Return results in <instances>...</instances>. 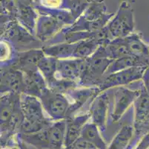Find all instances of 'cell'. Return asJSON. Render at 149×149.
Returning <instances> with one entry per match:
<instances>
[{
  "label": "cell",
  "instance_id": "8",
  "mask_svg": "<svg viewBox=\"0 0 149 149\" xmlns=\"http://www.w3.org/2000/svg\"><path fill=\"white\" fill-rule=\"evenodd\" d=\"M64 25L63 23L51 15L41 14L36 22L35 31L36 37L42 42H46L59 33Z\"/></svg>",
  "mask_w": 149,
  "mask_h": 149
},
{
  "label": "cell",
  "instance_id": "13",
  "mask_svg": "<svg viewBox=\"0 0 149 149\" xmlns=\"http://www.w3.org/2000/svg\"><path fill=\"white\" fill-rule=\"evenodd\" d=\"M24 77L25 84L24 94L40 98L44 90L48 87L45 79L39 69L24 72Z\"/></svg>",
  "mask_w": 149,
  "mask_h": 149
},
{
  "label": "cell",
  "instance_id": "9",
  "mask_svg": "<svg viewBox=\"0 0 149 149\" xmlns=\"http://www.w3.org/2000/svg\"><path fill=\"white\" fill-rule=\"evenodd\" d=\"M109 94L106 91L100 93L93 98L90 104L89 114L92 122L98 127H105L106 125L109 109Z\"/></svg>",
  "mask_w": 149,
  "mask_h": 149
},
{
  "label": "cell",
  "instance_id": "12",
  "mask_svg": "<svg viewBox=\"0 0 149 149\" xmlns=\"http://www.w3.org/2000/svg\"><path fill=\"white\" fill-rule=\"evenodd\" d=\"M45 56L42 49H30L22 52L17 56L12 66L24 72L38 69V64Z\"/></svg>",
  "mask_w": 149,
  "mask_h": 149
},
{
  "label": "cell",
  "instance_id": "30",
  "mask_svg": "<svg viewBox=\"0 0 149 149\" xmlns=\"http://www.w3.org/2000/svg\"><path fill=\"white\" fill-rule=\"evenodd\" d=\"M148 48H149V45H148Z\"/></svg>",
  "mask_w": 149,
  "mask_h": 149
},
{
  "label": "cell",
  "instance_id": "10",
  "mask_svg": "<svg viewBox=\"0 0 149 149\" xmlns=\"http://www.w3.org/2000/svg\"><path fill=\"white\" fill-rule=\"evenodd\" d=\"M85 60L74 58L73 60H58L56 77L59 79L72 81L78 84L83 71Z\"/></svg>",
  "mask_w": 149,
  "mask_h": 149
},
{
  "label": "cell",
  "instance_id": "21",
  "mask_svg": "<svg viewBox=\"0 0 149 149\" xmlns=\"http://www.w3.org/2000/svg\"><path fill=\"white\" fill-rule=\"evenodd\" d=\"M66 121L60 120L47 128L48 142L51 145L59 147L62 145L66 136Z\"/></svg>",
  "mask_w": 149,
  "mask_h": 149
},
{
  "label": "cell",
  "instance_id": "4",
  "mask_svg": "<svg viewBox=\"0 0 149 149\" xmlns=\"http://www.w3.org/2000/svg\"><path fill=\"white\" fill-rule=\"evenodd\" d=\"M113 60L90 57L85 60L83 71L78 84L82 87H99Z\"/></svg>",
  "mask_w": 149,
  "mask_h": 149
},
{
  "label": "cell",
  "instance_id": "27",
  "mask_svg": "<svg viewBox=\"0 0 149 149\" xmlns=\"http://www.w3.org/2000/svg\"><path fill=\"white\" fill-rule=\"evenodd\" d=\"M76 149H98L97 146L87 139H84L82 136L77 139L74 143Z\"/></svg>",
  "mask_w": 149,
  "mask_h": 149
},
{
  "label": "cell",
  "instance_id": "19",
  "mask_svg": "<svg viewBox=\"0 0 149 149\" xmlns=\"http://www.w3.org/2000/svg\"><path fill=\"white\" fill-rule=\"evenodd\" d=\"M128 46L130 55L136 57L149 58L148 45L146 44L138 33H132L125 37Z\"/></svg>",
  "mask_w": 149,
  "mask_h": 149
},
{
  "label": "cell",
  "instance_id": "16",
  "mask_svg": "<svg viewBox=\"0 0 149 149\" xmlns=\"http://www.w3.org/2000/svg\"><path fill=\"white\" fill-rule=\"evenodd\" d=\"M91 118L90 114L85 113L68 118L66 121V142L68 144H74L81 136L82 128L88 120Z\"/></svg>",
  "mask_w": 149,
  "mask_h": 149
},
{
  "label": "cell",
  "instance_id": "23",
  "mask_svg": "<svg viewBox=\"0 0 149 149\" xmlns=\"http://www.w3.org/2000/svg\"><path fill=\"white\" fill-rule=\"evenodd\" d=\"M81 136L95 145L98 149H104L105 144L99 132L98 126L94 123H86L82 128Z\"/></svg>",
  "mask_w": 149,
  "mask_h": 149
},
{
  "label": "cell",
  "instance_id": "1",
  "mask_svg": "<svg viewBox=\"0 0 149 149\" xmlns=\"http://www.w3.org/2000/svg\"><path fill=\"white\" fill-rule=\"evenodd\" d=\"M32 95L21 94V108L23 120L19 128L25 133H33L50 126L48 119L45 117L40 99Z\"/></svg>",
  "mask_w": 149,
  "mask_h": 149
},
{
  "label": "cell",
  "instance_id": "29",
  "mask_svg": "<svg viewBox=\"0 0 149 149\" xmlns=\"http://www.w3.org/2000/svg\"><path fill=\"white\" fill-rule=\"evenodd\" d=\"M88 1H90V2H103L104 0H88Z\"/></svg>",
  "mask_w": 149,
  "mask_h": 149
},
{
  "label": "cell",
  "instance_id": "17",
  "mask_svg": "<svg viewBox=\"0 0 149 149\" xmlns=\"http://www.w3.org/2000/svg\"><path fill=\"white\" fill-rule=\"evenodd\" d=\"M77 46V43L63 42V43L45 46L44 48H42V50L46 56L54 57L58 60H63L74 57Z\"/></svg>",
  "mask_w": 149,
  "mask_h": 149
},
{
  "label": "cell",
  "instance_id": "2",
  "mask_svg": "<svg viewBox=\"0 0 149 149\" xmlns=\"http://www.w3.org/2000/svg\"><path fill=\"white\" fill-rule=\"evenodd\" d=\"M112 40L124 38L134 33V16L131 4L128 0L121 2L118 11L106 25Z\"/></svg>",
  "mask_w": 149,
  "mask_h": 149
},
{
  "label": "cell",
  "instance_id": "18",
  "mask_svg": "<svg viewBox=\"0 0 149 149\" xmlns=\"http://www.w3.org/2000/svg\"><path fill=\"white\" fill-rule=\"evenodd\" d=\"M134 121L137 128L149 117V95L142 86V90L134 103Z\"/></svg>",
  "mask_w": 149,
  "mask_h": 149
},
{
  "label": "cell",
  "instance_id": "25",
  "mask_svg": "<svg viewBox=\"0 0 149 149\" xmlns=\"http://www.w3.org/2000/svg\"><path fill=\"white\" fill-rule=\"evenodd\" d=\"M133 133V128L130 125H124L122 127L120 132L113 139L111 145L109 149H123L127 145L131 139Z\"/></svg>",
  "mask_w": 149,
  "mask_h": 149
},
{
  "label": "cell",
  "instance_id": "22",
  "mask_svg": "<svg viewBox=\"0 0 149 149\" xmlns=\"http://www.w3.org/2000/svg\"><path fill=\"white\" fill-rule=\"evenodd\" d=\"M100 46L101 45L98 41L93 38L79 41L77 42V46L74 53V58L88 59L95 53Z\"/></svg>",
  "mask_w": 149,
  "mask_h": 149
},
{
  "label": "cell",
  "instance_id": "7",
  "mask_svg": "<svg viewBox=\"0 0 149 149\" xmlns=\"http://www.w3.org/2000/svg\"><path fill=\"white\" fill-rule=\"evenodd\" d=\"M24 73L13 66L1 69V94H22L25 91Z\"/></svg>",
  "mask_w": 149,
  "mask_h": 149
},
{
  "label": "cell",
  "instance_id": "5",
  "mask_svg": "<svg viewBox=\"0 0 149 149\" xmlns=\"http://www.w3.org/2000/svg\"><path fill=\"white\" fill-rule=\"evenodd\" d=\"M148 66H134L104 76L99 86L100 92H104L112 88L125 87L133 82L142 80L145 70Z\"/></svg>",
  "mask_w": 149,
  "mask_h": 149
},
{
  "label": "cell",
  "instance_id": "3",
  "mask_svg": "<svg viewBox=\"0 0 149 149\" xmlns=\"http://www.w3.org/2000/svg\"><path fill=\"white\" fill-rule=\"evenodd\" d=\"M40 99L44 110L52 119L60 121L68 117L70 103L64 93L47 87L40 95Z\"/></svg>",
  "mask_w": 149,
  "mask_h": 149
},
{
  "label": "cell",
  "instance_id": "14",
  "mask_svg": "<svg viewBox=\"0 0 149 149\" xmlns=\"http://www.w3.org/2000/svg\"><path fill=\"white\" fill-rule=\"evenodd\" d=\"M148 66L149 58H143L134 55L124 56L117 59L113 60L107 69L104 76L134 66Z\"/></svg>",
  "mask_w": 149,
  "mask_h": 149
},
{
  "label": "cell",
  "instance_id": "26",
  "mask_svg": "<svg viewBox=\"0 0 149 149\" xmlns=\"http://www.w3.org/2000/svg\"><path fill=\"white\" fill-rule=\"evenodd\" d=\"M40 5L42 7L53 9H64L65 0H39Z\"/></svg>",
  "mask_w": 149,
  "mask_h": 149
},
{
  "label": "cell",
  "instance_id": "15",
  "mask_svg": "<svg viewBox=\"0 0 149 149\" xmlns=\"http://www.w3.org/2000/svg\"><path fill=\"white\" fill-rule=\"evenodd\" d=\"M38 17L39 16L37 12L36 11L35 5H17V13L16 19L32 35H33L36 31Z\"/></svg>",
  "mask_w": 149,
  "mask_h": 149
},
{
  "label": "cell",
  "instance_id": "11",
  "mask_svg": "<svg viewBox=\"0 0 149 149\" xmlns=\"http://www.w3.org/2000/svg\"><path fill=\"white\" fill-rule=\"evenodd\" d=\"M100 93L98 87H84L83 88H74L68 91L67 93L73 99V102L70 103L68 118H70L72 114L79 110L89 100H93Z\"/></svg>",
  "mask_w": 149,
  "mask_h": 149
},
{
  "label": "cell",
  "instance_id": "24",
  "mask_svg": "<svg viewBox=\"0 0 149 149\" xmlns=\"http://www.w3.org/2000/svg\"><path fill=\"white\" fill-rule=\"evenodd\" d=\"M91 2L88 0H65L64 9L70 12L76 22L83 14Z\"/></svg>",
  "mask_w": 149,
  "mask_h": 149
},
{
  "label": "cell",
  "instance_id": "20",
  "mask_svg": "<svg viewBox=\"0 0 149 149\" xmlns=\"http://www.w3.org/2000/svg\"><path fill=\"white\" fill-rule=\"evenodd\" d=\"M57 62L56 58L45 55L38 64V69L45 79L48 87L56 78Z\"/></svg>",
  "mask_w": 149,
  "mask_h": 149
},
{
  "label": "cell",
  "instance_id": "28",
  "mask_svg": "<svg viewBox=\"0 0 149 149\" xmlns=\"http://www.w3.org/2000/svg\"><path fill=\"white\" fill-rule=\"evenodd\" d=\"M142 82H143V87L145 90L148 95H149V66L145 70L144 74H143V78H142Z\"/></svg>",
  "mask_w": 149,
  "mask_h": 149
},
{
  "label": "cell",
  "instance_id": "6",
  "mask_svg": "<svg viewBox=\"0 0 149 149\" xmlns=\"http://www.w3.org/2000/svg\"><path fill=\"white\" fill-rule=\"evenodd\" d=\"M141 90L142 88L139 90H130L125 87H116L113 93V107L111 115L113 122L119 121L129 107L134 103L140 94Z\"/></svg>",
  "mask_w": 149,
  "mask_h": 149
}]
</instances>
